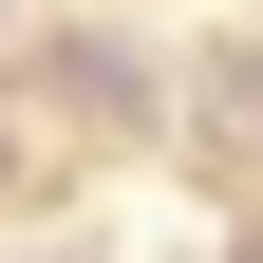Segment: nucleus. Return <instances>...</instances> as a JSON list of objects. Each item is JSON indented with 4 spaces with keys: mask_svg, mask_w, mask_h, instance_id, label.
Returning a JSON list of instances; mask_svg holds the SVG:
<instances>
[{
    "mask_svg": "<svg viewBox=\"0 0 263 263\" xmlns=\"http://www.w3.org/2000/svg\"><path fill=\"white\" fill-rule=\"evenodd\" d=\"M38 113H76V132H151V113H170V76H151L113 19H57V38H38Z\"/></svg>",
    "mask_w": 263,
    "mask_h": 263,
    "instance_id": "1",
    "label": "nucleus"
}]
</instances>
